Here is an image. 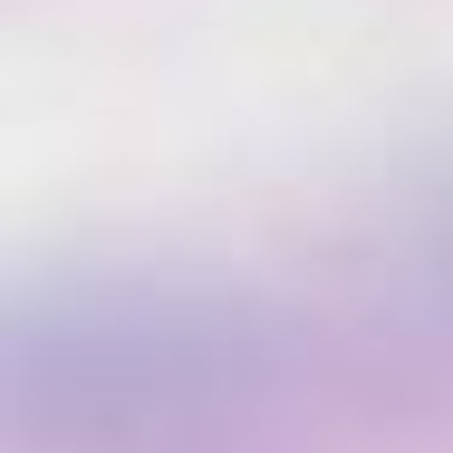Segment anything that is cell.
<instances>
[{
  "label": "cell",
  "mask_w": 453,
  "mask_h": 453,
  "mask_svg": "<svg viewBox=\"0 0 453 453\" xmlns=\"http://www.w3.org/2000/svg\"><path fill=\"white\" fill-rule=\"evenodd\" d=\"M271 376L280 328L242 289L88 271L10 309V415L49 444H155L222 425Z\"/></svg>",
  "instance_id": "obj_1"
},
{
  "label": "cell",
  "mask_w": 453,
  "mask_h": 453,
  "mask_svg": "<svg viewBox=\"0 0 453 453\" xmlns=\"http://www.w3.org/2000/svg\"><path fill=\"white\" fill-rule=\"evenodd\" d=\"M415 289H425V309H434V328H453V183L425 203V222H415Z\"/></svg>",
  "instance_id": "obj_2"
}]
</instances>
